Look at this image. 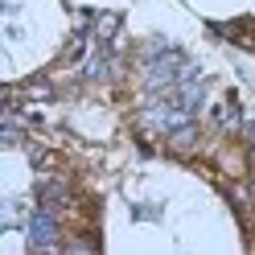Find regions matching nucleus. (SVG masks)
Listing matches in <instances>:
<instances>
[{
	"label": "nucleus",
	"instance_id": "39448f33",
	"mask_svg": "<svg viewBox=\"0 0 255 255\" xmlns=\"http://www.w3.org/2000/svg\"><path fill=\"white\" fill-rule=\"evenodd\" d=\"M62 247H66V251H95L99 243H95V239H66Z\"/></svg>",
	"mask_w": 255,
	"mask_h": 255
},
{
	"label": "nucleus",
	"instance_id": "20e7f679",
	"mask_svg": "<svg viewBox=\"0 0 255 255\" xmlns=\"http://www.w3.org/2000/svg\"><path fill=\"white\" fill-rule=\"evenodd\" d=\"M214 124H218V132H222V136H235V132H239V124H243V116H239V103H235V99H222L218 111H214Z\"/></svg>",
	"mask_w": 255,
	"mask_h": 255
},
{
	"label": "nucleus",
	"instance_id": "f03ea898",
	"mask_svg": "<svg viewBox=\"0 0 255 255\" xmlns=\"http://www.w3.org/2000/svg\"><path fill=\"white\" fill-rule=\"evenodd\" d=\"M198 144H202V136H198V128H194V124H181V128H173V132H169V148L177 152V156L198 152Z\"/></svg>",
	"mask_w": 255,
	"mask_h": 255
},
{
	"label": "nucleus",
	"instance_id": "f257e3e1",
	"mask_svg": "<svg viewBox=\"0 0 255 255\" xmlns=\"http://www.w3.org/2000/svg\"><path fill=\"white\" fill-rule=\"evenodd\" d=\"M54 235H58V210H45L41 206L33 214V222H29V243L33 247H62Z\"/></svg>",
	"mask_w": 255,
	"mask_h": 255
},
{
	"label": "nucleus",
	"instance_id": "7ed1b4c3",
	"mask_svg": "<svg viewBox=\"0 0 255 255\" xmlns=\"http://www.w3.org/2000/svg\"><path fill=\"white\" fill-rule=\"evenodd\" d=\"M37 198H41L45 210H58V214H62V210L70 206V189H66V181H45Z\"/></svg>",
	"mask_w": 255,
	"mask_h": 255
}]
</instances>
